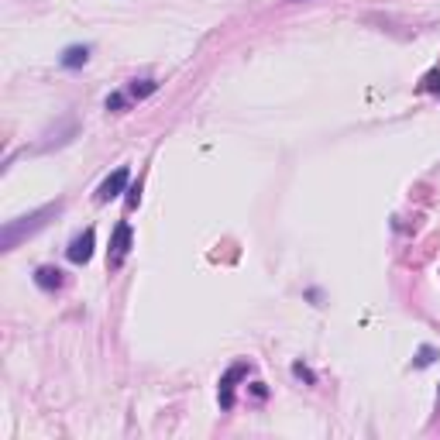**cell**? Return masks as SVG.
<instances>
[{
  "mask_svg": "<svg viewBox=\"0 0 440 440\" xmlns=\"http://www.w3.org/2000/svg\"><path fill=\"white\" fill-rule=\"evenodd\" d=\"M437 73H430V76H427V83H423V90H440V83H437Z\"/></svg>",
  "mask_w": 440,
  "mask_h": 440,
  "instance_id": "cell-12",
  "label": "cell"
},
{
  "mask_svg": "<svg viewBox=\"0 0 440 440\" xmlns=\"http://www.w3.org/2000/svg\"><path fill=\"white\" fill-rule=\"evenodd\" d=\"M434 355H437L434 347H423V351H420V358H416V364H420V368H427V364L434 362Z\"/></svg>",
  "mask_w": 440,
  "mask_h": 440,
  "instance_id": "cell-10",
  "label": "cell"
},
{
  "mask_svg": "<svg viewBox=\"0 0 440 440\" xmlns=\"http://www.w3.org/2000/svg\"><path fill=\"white\" fill-rule=\"evenodd\" d=\"M66 255H69V261H73V265H86V261H90V255H93V231L86 227L83 234H76Z\"/></svg>",
  "mask_w": 440,
  "mask_h": 440,
  "instance_id": "cell-5",
  "label": "cell"
},
{
  "mask_svg": "<svg viewBox=\"0 0 440 440\" xmlns=\"http://www.w3.org/2000/svg\"><path fill=\"white\" fill-rule=\"evenodd\" d=\"M292 375H299V379H307V382H313V371H307L303 364H292Z\"/></svg>",
  "mask_w": 440,
  "mask_h": 440,
  "instance_id": "cell-11",
  "label": "cell"
},
{
  "mask_svg": "<svg viewBox=\"0 0 440 440\" xmlns=\"http://www.w3.org/2000/svg\"><path fill=\"white\" fill-rule=\"evenodd\" d=\"M131 237H134V234H131V224H117V227H114V237H110V251H107V261H110L114 268L128 258Z\"/></svg>",
  "mask_w": 440,
  "mask_h": 440,
  "instance_id": "cell-2",
  "label": "cell"
},
{
  "mask_svg": "<svg viewBox=\"0 0 440 440\" xmlns=\"http://www.w3.org/2000/svg\"><path fill=\"white\" fill-rule=\"evenodd\" d=\"M248 371H251L248 364H231V368H227V375L220 379V406H224V410H231V406H234V382H237V379H244Z\"/></svg>",
  "mask_w": 440,
  "mask_h": 440,
  "instance_id": "cell-4",
  "label": "cell"
},
{
  "mask_svg": "<svg viewBox=\"0 0 440 440\" xmlns=\"http://www.w3.org/2000/svg\"><path fill=\"white\" fill-rule=\"evenodd\" d=\"M86 59H90V45H73V49H66V52H62L59 62H62L66 69H76V66H83Z\"/></svg>",
  "mask_w": 440,
  "mask_h": 440,
  "instance_id": "cell-7",
  "label": "cell"
},
{
  "mask_svg": "<svg viewBox=\"0 0 440 440\" xmlns=\"http://www.w3.org/2000/svg\"><path fill=\"white\" fill-rule=\"evenodd\" d=\"M131 182V172L128 169H114L104 182H100V189H97V203H107V200H114V196H121L124 189H128Z\"/></svg>",
  "mask_w": 440,
  "mask_h": 440,
  "instance_id": "cell-3",
  "label": "cell"
},
{
  "mask_svg": "<svg viewBox=\"0 0 440 440\" xmlns=\"http://www.w3.org/2000/svg\"><path fill=\"white\" fill-rule=\"evenodd\" d=\"M35 285H38V289H45V292H52V289L62 285V272L52 268V265H42V268L35 272Z\"/></svg>",
  "mask_w": 440,
  "mask_h": 440,
  "instance_id": "cell-6",
  "label": "cell"
},
{
  "mask_svg": "<svg viewBox=\"0 0 440 440\" xmlns=\"http://www.w3.org/2000/svg\"><path fill=\"white\" fill-rule=\"evenodd\" d=\"M62 210V203H49V207H38L31 210L28 217H18V220H7L4 224V231H0V248L4 251H11L18 241H25V237H31L35 231H42L45 224H49V217H55Z\"/></svg>",
  "mask_w": 440,
  "mask_h": 440,
  "instance_id": "cell-1",
  "label": "cell"
},
{
  "mask_svg": "<svg viewBox=\"0 0 440 440\" xmlns=\"http://www.w3.org/2000/svg\"><path fill=\"white\" fill-rule=\"evenodd\" d=\"M158 90V83L155 79H134V83H131V97H138V100H141V97H148V93H155Z\"/></svg>",
  "mask_w": 440,
  "mask_h": 440,
  "instance_id": "cell-8",
  "label": "cell"
},
{
  "mask_svg": "<svg viewBox=\"0 0 440 440\" xmlns=\"http://www.w3.org/2000/svg\"><path fill=\"white\" fill-rule=\"evenodd\" d=\"M124 104H128V97H124V93H114V97H107V110H121Z\"/></svg>",
  "mask_w": 440,
  "mask_h": 440,
  "instance_id": "cell-9",
  "label": "cell"
}]
</instances>
